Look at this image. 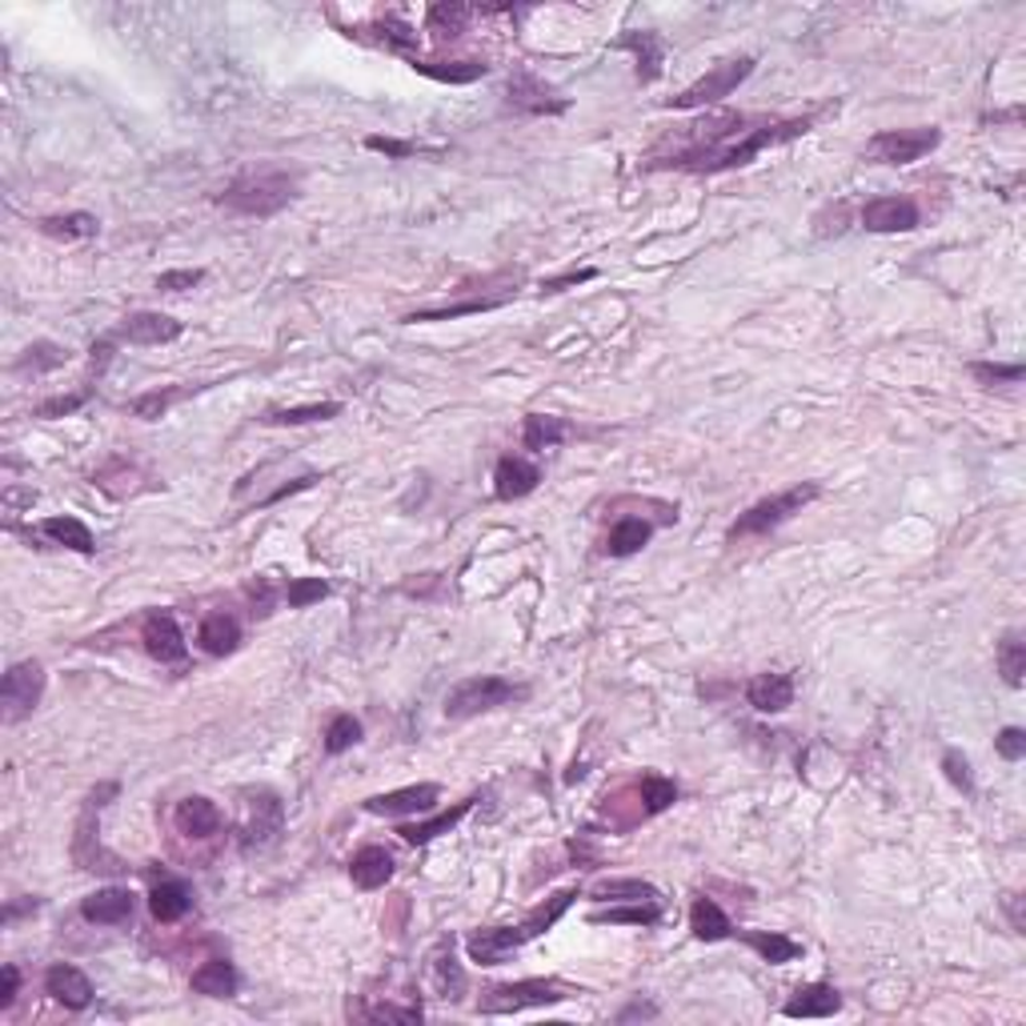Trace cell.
Listing matches in <instances>:
<instances>
[{
	"instance_id": "836d02e7",
	"label": "cell",
	"mask_w": 1026,
	"mask_h": 1026,
	"mask_svg": "<svg viewBox=\"0 0 1026 1026\" xmlns=\"http://www.w3.org/2000/svg\"><path fill=\"white\" fill-rule=\"evenodd\" d=\"M594 898H602V903H662L657 886H650L642 878H609V882H598Z\"/></svg>"
},
{
	"instance_id": "8d00e7d4",
	"label": "cell",
	"mask_w": 1026,
	"mask_h": 1026,
	"mask_svg": "<svg viewBox=\"0 0 1026 1026\" xmlns=\"http://www.w3.org/2000/svg\"><path fill=\"white\" fill-rule=\"evenodd\" d=\"M662 918V903H626V906H609V910H594L590 922H609V927H654Z\"/></svg>"
},
{
	"instance_id": "3957f363",
	"label": "cell",
	"mask_w": 1026,
	"mask_h": 1026,
	"mask_svg": "<svg viewBox=\"0 0 1026 1026\" xmlns=\"http://www.w3.org/2000/svg\"><path fill=\"white\" fill-rule=\"evenodd\" d=\"M822 494L814 482H802V485H790V490H782V494L774 497H762V502H755V506L746 509L743 518L734 521L726 530L729 542H746V538H762V533H774L778 526H786V521L794 518V514H802L814 497Z\"/></svg>"
},
{
	"instance_id": "f1b7e54d",
	"label": "cell",
	"mask_w": 1026,
	"mask_h": 1026,
	"mask_svg": "<svg viewBox=\"0 0 1026 1026\" xmlns=\"http://www.w3.org/2000/svg\"><path fill=\"white\" fill-rule=\"evenodd\" d=\"M690 930H693V939H702V942H722V939H729L734 934V922L726 918V910L714 903V898H693V906H690Z\"/></svg>"
},
{
	"instance_id": "f546056e",
	"label": "cell",
	"mask_w": 1026,
	"mask_h": 1026,
	"mask_svg": "<svg viewBox=\"0 0 1026 1026\" xmlns=\"http://www.w3.org/2000/svg\"><path fill=\"white\" fill-rule=\"evenodd\" d=\"M738 939L750 946V951H758L762 958H767L770 966H782V963H794L798 954H802V942H794L790 934H778V930H743Z\"/></svg>"
},
{
	"instance_id": "44dd1931",
	"label": "cell",
	"mask_w": 1026,
	"mask_h": 1026,
	"mask_svg": "<svg viewBox=\"0 0 1026 1026\" xmlns=\"http://www.w3.org/2000/svg\"><path fill=\"white\" fill-rule=\"evenodd\" d=\"M394 870H397V862L385 846H361V850L349 858V878H353V886H361V891H382L385 882L394 878Z\"/></svg>"
},
{
	"instance_id": "83f0119b",
	"label": "cell",
	"mask_w": 1026,
	"mask_h": 1026,
	"mask_svg": "<svg viewBox=\"0 0 1026 1026\" xmlns=\"http://www.w3.org/2000/svg\"><path fill=\"white\" fill-rule=\"evenodd\" d=\"M193 990L205 999H233L237 994V970L229 958H209L193 970Z\"/></svg>"
},
{
	"instance_id": "db71d44e",
	"label": "cell",
	"mask_w": 1026,
	"mask_h": 1026,
	"mask_svg": "<svg viewBox=\"0 0 1026 1026\" xmlns=\"http://www.w3.org/2000/svg\"><path fill=\"white\" fill-rule=\"evenodd\" d=\"M61 361H64V349L40 341V346L28 349V358L21 361V370H52V365H61Z\"/></svg>"
},
{
	"instance_id": "ac0fdd59",
	"label": "cell",
	"mask_w": 1026,
	"mask_h": 1026,
	"mask_svg": "<svg viewBox=\"0 0 1026 1026\" xmlns=\"http://www.w3.org/2000/svg\"><path fill=\"white\" fill-rule=\"evenodd\" d=\"M746 702L758 714H782L794 705V678L790 674H755L746 681Z\"/></svg>"
},
{
	"instance_id": "f5cc1de1",
	"label": "cell",
	"mask_w": 1026,
	"mask_h": 1026,
	"mask_svg": "<svg viewBox=\"0 0 1026 1026\" xmlns=\"http://www.w3.org/2000/svg\"><path fill=\"white\" fill-rule=\"evenodd\" d=\"M994 750H999L1006 762H1018V758H1026V729L1018 726H1006L999 729V738H994Z\"/></svg>"
},
{
	"instance_id": "603a6c76",
	"label": "cell",
	"mask_w": 1026,
	"mask_h": 1026,
	"mask_svg": "<svg viewBox=\"0 0 1026 1026\" xmlns=\"http://www.w3.org/2000/svg\"><path fill=\"white\" fill-rule=\"evenodd\" d=\"M614 49L633 52V61H638V76H642V81H654V76L662 73V37H657V33H650V28L621 33V37L614 40Z\"/></svg>"
},
{
	"instance_id": "4fadbf2b",
	"label": "cell",
	"mask_w": 1026,
	"mask_h": 1026,
	"mask_svg": "<svg viewBox=\"0 0 1026 1026\" xmlns=\"http://www.w3.org/2000/svg\"><path fill=\"white\" fill-rule=\"evenodd\" d=\"M173 826H177V834H185V838L205 842V838H213V834H221L225 818H221V810H217V802L193 794V798H181V802H177Z\"/></svg>"
},
{
	"instance_id": "d6986e66",
	"label": "cell",
	"mask_w": 1026,
	"mask_h": 1026,
	"mask_svg": "<svg viewBox=\"0 0 1026 1026\" xmlns=\"http://www.w3.org/2000/svg\"><path fill=\"white\" fill-rule=\"evenodd\" d=\"M121 337L133 346H169L181 337V322L169 313H129L121 325Z\"/></svg>"
},
{
	"instance_id": "74e56055",
	"label": "cell",
	"mask_w": 1026,
	"mask_h": 1026,
	"mask_svg": "<svg viewBox=\"0 0 1026 1026\" xmlns=\"http://www.w3.org/2000/svg\"><path fill=\"white\" fill-rule=\"evenodd\" d=\"M466 21H470V9L466 4H430L425 13V33H433V40H458L466 33Z\"/></svg>"
},
{
	"instance_id": "7dc6e473",
	"label": "cell",
	"mask_w": 1026,
	"mask_h": 1026,
	"mask_svg": "<svg viewBox=\"0 0 1026 1026\" xmlns=\"http://www.w3.org/2000/svg\"><path fill=\"white\" fill-rule=\"evenodd\" d=\"M177 401V389H157V394H141L133 401V413L136 418H145V421H157L165 413V409L173 406Z\"/></svg>"
},
{
	"instance_id": "c3c4849f",
	"label": "cell",
	"mask_w": 1026,
	"mask_h": 1026,
	"mask_svg": "<svg viewBox=\"0 0 1026 1026\" xmlns=\"http://www.w3.org/2000/svg\"><path fill=\"white\" fill-rule=\"evenodd\" d=\"M361 1018H370V1023H421V1006L382 1002V1006H373V1011H361Z\"/></svg>"
},
{
	"instance_id": "f907efd6",
	"label": "cell",
	"mask_w": 1026,
	"mask_h": 1026,
	"mask_svg": "<svg viewBox=\"0 0 1026 1026\" xmlns=\"http://www.w3.org/2000/svg\"><path fill=\"white\" fill-rule=\"evenodd\" d=\"M942 770H946V778L958 786L963 794H975V778H970V762H966L958 750H946L942 755Z\"/></svg>"
},
{
	"instance_id": "8992f818",
	"label": "cell",
	"mask_w": 1026,
	"mask_h": 1026,
	"mask_svg": "<svg viewBox=\"0 0 1026 1026\" xmlns=\"http://www.w3.org/2000/svg\"><path fill=\"white\" fill-rule=\"evenodd\" d=\"M942 133L934 124H918V129H882L866 141V161L874 165H915L927 153L939 149Z\"/></svg>"
},
{
	"instance_id": "d590c367",
	"label": "cell",
	"mask_w": 1026,
	"mask_h": 1026,
	"mask_svg": "<svg viewBox=\"0 0 1026 1026\" xmlns=\"http://www.w3.org/2000/svg\"><path fill=\"white\" fill-rule=\"evenodd\" d=\"M189 906H193V898H189V891L181 886V882H157L149 894V910L157 922H177V918L189 915Z\"/></svg>"
},
{
	"instance_id": "91938a15",
	"label": "cell",
	"mask_w": 1026,
	"mask_h": 1026,
	"mask_svg": "<svg viewBox=\"0 0 1026 1026\" xmlns=\"http://www.w3.org/2000/svg\"><path fill=\"white\" fill-rule=\"evenodd\" d=\"M654 1014H657V1006H650V1002H630V1006H626L618 1018H621V1023H630V1018H654Z\"/></svg>"
},
{
	"instance_id": "7402d4cb",
	"label": "cell",
	"mask_w": 1026,
	"mask_h": 1026,
	"mask_svg": "<svg viewBox=\"0 0 1026 1026\" xmlns=\"http://www.w3.org/2000/svg\"><path fill=\"white\" fill-rule=\"evenodd\" d=\"M842 1011V994L830 982H810V987H798L794 999L782 1006L786 1018H830V1014Z\"/></svg>"
},
{
	"instance_id": "9c48e42d",
	"label": "cell",
	"mask_w": 1026,
	"mask_h": 1026,
	"mask_svg": "<svg viewBox=\"0 0 1026 1026\" xmlns=\"http://www.w3.org/2000/svg\"><path fill=\"white\" fill-rule=\"evenodd\" d=\"M245 826H241V850L253 854V850H265V846H273V842L281 838L285 830V806L281 798L273 790H257L249 794L245 802Z\"/></svg>"
},
{
	"instance_id": "30bf717a",
	"label": "cell",
	"mask_w": 1026,
	"mask_h": 1026,
	"mask_svg": "<svg viewBox=\"0 0 1026 1026\" xmlns=\"http://www.w3.org/2000/svg\"><path fill=\"white\" fill-rule=\"evenodd\" d=\"M858 221L870 233H910V229H918L922 213H918V205L910 197H874L862 205Z\"/></svg>"
},
{
	"instance_id": "5b68a950",
	"label": "cell",
	"mask_w": 1026,
	"mask_h": 1026,
	"mask_svg": "<svg viewBox=\"0 0 1026 1026\" xmlns=\"http://www.w3.org/2000/svg\"><path fill=\"white\" fill-rule=\"evenodd\" d=\"M526 693H530L526 686H514L509 678H497V674L466 678V681H458V686L446 693V717H454V722H466V717L490 714V710H497V705L521 702Z\"/></svg>"
},
{
	"instance_id": "7a4b0ae2",
	"label": "cell",
	"mask_w": 1026,
	"mask_h": 1026,
	"mask_svg": "<svg viewBox=\"0 0 1026 1026\" xmlns=\"http://www.w3.org/2000/svg\"><path fill=\"white\" fill-rule=\"evenodd\" d=\"M293 197H298V177L281 173V169H269V173L237 177L217 201H221L229 213H241V217H273V213H281Z\"/></svg>"
},
{
	"instance_id": "6f0895ef",
	"label": "cell",
	"mask_w": 1026,
	"mask_h": 1026,
	"mask_svg": "<svg viewBox=\"0 0 1026 1026\" xmlns=\"http://www.w3.org/2000/svg\"><path fill=\"white\" fill-rule=\"evenodd\" d=\"M16 990H21V970L13 963L4 966V990H0V1011H9L16 1002Z\"/></svg>"
},
{
	"instance_id": "d6a6232c",
	"label": "cell",
	"mask_w": 1026,
	"mask_h": 1026,
	"mask_svg": "<svg viewBox=\"0 0 1026 1026\" xmlns=\"http://www.w3.org/2000/svg\"><path fill=\"white\" fill-rule=\"evenodd\" d=\"M413 69H418L421 76H433V81H449V85H470V81H478V76L490 73V64L485 61H421V57H413Z\"/></svg>"
},
{
	"instance_id": "cb8c5ba5",
	"label": "cell",
	"mask_w": 1026,
	"mask_h": 1026,
	"mask_svg": "<svg viewBox=\"0 0 1026 1026\" xmlns=\"http://www.w3.org/2000/svg\"><path fill=\"white\" fill-rule=\"evenodd\" d=\"M574 898H578V891H562V894H554V898H545L542 906H533L530 915H526L518 927H514V930H518L521 946H526V942H533V939H542L545 930H554L557 918H562L569 906H574Z\"/></svg>"
},
{
	"instance_id": "6da1fadb",
	"label": "cell",
	"mask_w": 1026,
	"mask_h": 1026,
	"mask_svg": "<svg viewBox=\"0 0 1026 1026\" xmlns=\"http://www.w3.org/2000/svg\"><path fill=\"white\" fill-rule=\"evenodd\" d=\"M810 129V117H746V112H717L674 129L645 153V169H681V173H726L750 165L762 149L786 145Z\"/></svg>"
},
{
	"instance_id": "681fc988",
	"label": "cell",
	"mask_w": 1026,
	"mask_h": 1026,
	"mask_svg": "<svg viewBox=\"0 0 1026 1026\" xmlns=\"http://www.w3.org/2000/svg\"><path fill=\"white\" fill-rule=\"evenodd\" d=\"M970 373H975L978 382H987V385H994V382L1018 385L1026 370H1023V365H990V361H978V365H970Z\"/></svg>"
},
{
	"instance_id": "4316f807",
	"label": "cell",
	"mask_w": 1026,
	"mask_h": 1026,
	"mask_svg": "<svg viewBox=\"0 0 1026 1026\" xmlns=\"http://www.w3.org/2000/svg\"><path fill=\"white\" fill-rule=\"evenodd\" d=\"M650 538H654V526L645 518H618L606 533V554L630 557V554H638V550H645Z\"/></svg>"
},
{
	"instance_id": "ffe728a7",
	"label": "cell",
	"mask_w": 1026,
	"mask_h": 1026,
	"mask_svg": "<svg viewBox=\"0 0 1026 1026\" xmlns=\"http://www.w3.org/2000/svg\"><path fill=\"white\" fill-rule=\"evenodd\" d=\"M542 482V470L526 458H502L494 470V494L497 502H518V497H530Z\"/></svg>"
},
{
	"instance_id": "9f6ffc18",
	"label": "cell",
	"mask_w": 1026,
	"mask_h": 1026,
	"mask_svg": "<svg viewBox=\"0 0 1026 1026\" xmlns=\"http://www.w3.org/2000/svg\"><path fill=\"white\" fill-rule=\"evenodd\" d=\"M365 145H370L373 153H385V157H413V153H418L413 141H394V136H370Z\"/></svg>"
},
{
	"instance_id": "11a10c76",
	"label": "cell",
	"mask_w": 1026,
	"mask_h": 1026,
	"mask_svg": "<svg viewBox=\"0 0 1026 1026\" xmlns=\"http://www.w3.org/2000/svg\"><path fill=\"white\" fill-rule=\"evenodd\" d=\"M85 406V394H69V397H52L37 409V418H64V413H76Z\"/></svg>"
},
{
	"instance_id": "52a82bcc",
	"label": "cell",
	"mask_w": 1026,
	"mask_h": 1026,
	"mask_svg": "<svg viewBox=\"0 0 1026 1026\" xmlns=\"http://www.w3.org/2000/svg\"><path fill=\"white\" fill-rule=\"evenodd\" d=\"M750 73H755V57H729V61H717L714 69L698 76L690 88H681L678 97H669L666 109H681V112L705 109V105L729 97V93L743 85Z\"/></svg>"
},
{
	"instance_id": "7bdbcfd3",
	"label": "cell",
	"mask_w": 1026,
	"mask_h": 1026,
	"mask_svg": "<svg viewBox=\"0 0 1026 1026\" xmlns=\"http://www.w3.org/2000/svg\"><path fill=\"white\" fill-rule=\"evenodd\" d=\"M502 301H506V298H473V301H458V305H433V310L409 313L406 322H454V317H461V313L494 310V305H502Z\"/></svg>"
},
{
	"instance_id": "ee69618b",
	"label": "cell",
	"mask_w": 1026,
	"mask_h": 1026,
	"mask_svg": "<svg viewBox=\"0 0 1026 1026\" xmlns=\"http://www.w3.org/2000/svg\"><path fill=\"white\" fill-rule=\"evenodd\" d=\"M373 28L382 33L377 40H382L385 49L401 52L406 61H413V57H418V52H413V45H418V33H413V28H409L406 21H397V16H385V21H377Z\"/></svg>"
},
{
	"instance_id": "680465c9",
	"label": "cell",
	"mask_w": 1026,
	"mask_h": 1026,
	"mask_svg": "<svg viewBox=\"0 0 1026 1026\" xmlns=\"http://www.w3.org/2000/svg\"><path fill=\"white\" fill-rule=\"evenodd\" d=\"M590 277H598V269L566 273V277H557V281H545L542 289H545V293H562V289H569V285H581V281H590Z\"/></svg>"
},
{
	"instance_id": "e575fe53",
	"label": "cell",
	"mask_w": 1026,
	"mask_h": 1026,
	"mask_svg": "<svg viewBox=\"0 0 1026 1026\" xmlns=\"http://www.w3.org/2000/svg\"><path fill=\"white\" fill-rule=\"evenodd\" d=\"M97 229L100 225L93 213H57V217L40 221V233L52 241H85V237H97Z\"/></svg>"
},
{
	"instance_id": "bcb514c9",
	"label": "cell",
	"mask_w": 1026,
	"mask_h": 1026,
	"mask_svg": "<svg viewBox=\"0 0 1026 1026\" xmlns=\"http://www.w3.org/2000/svg\"><path fill=\"white\" fill-rule=\"evenodd\" d=\"M329 594V581L322 578H293L289 581V590H285V602L293 609H305L313 606V602H322V598Z\"/></svg>"
},
{
	"instance_id": "9a60e30c",
	"label": "cell",
	"mask_w": 1026,
	"mask_h": 1026,
	"mask_svg": "<svg viewBox=\"0 0 1026 1026\" xmlns=\"http://www.w3.org/2000/svg\"><path fill=\"white\" fill-rule=\"evenodd\" d=\"M518 946H521V939L514 927H482L466 939V954H470V963H478V966H502Z\"/></svg>"
},
{
	"instance_id": "60d3db41",
	"label": "cell",
	"mask_w": 1026,
	"mask_h": 1026,
	"mask_svg": "<svg viewBox=\"0 0 1026 1026\" xmlns=\"http://www.w3.org/2000/svg\"><path fill=\"white\" fill-rule=\"evenodd\" d=\"M999 674L1006 686H1023V674H1026V642L1023 633H1006L999 642Z\"/></svg>"
},
{
	"instance_id": "7c38bea8",
	"label": "cell",
	"mask_w": 1026,
	"mask_h": 1026,
	"mask_svg": "<svg viewBox=\"0 0 1026 1026\" xmlns=\"http://www.w3.org/2000/svg\"><path fill=\"white\" fill-rule=\"evenodd\" d=\"M437 798H442V790H437L433 782H421V786H401V790H389V794H373V798H365V810L382 818L430 814L433 806H437Z\"/></svg>"
},
{
	"instance_id": "ba28073f",
	"label": "cell",
	"mask_w": 1026,
	"mask_h": 1026,
	"mask_svg": "<svg viewBox=\"0 0 1026 1026\" xmlns=\"http://www.w3.org/2000/svg\"><path fill=\"white\" fill-rule=\"evenodd\" d=\"M45 698V666L40 662H16L9 666L4 681H0V705H4V722L13 726L21 717H28Z\"/></svg>"
},
{
	"instance_id": "8fae6325",
	"label": "cell",
	"mask_w": 1026,
	"mask_h": 1026,
	"mask_svg": "<svg viewBox=\"0 0 1026 1026\" xmlns=\"http://www.w3.org/2000/svg\"><path fill=\"white\" fill-rule=\"evenodd\" d=\"M141 642H145V654H149L153 662H161V666L185 662V654H189L185 633H181L177 618L173 614H161V609L145 618V626H141Z\"/></svg>"
},
{
	"instance_id": "ab89813d",
	"label": "cell",
	"mask_w": 1026,
	"mask_h": 1026,
	"mask_svg": "<svg viewBox=\"0 0 1026 1026\" xmlns=\"http://www.w3.org/2000/svg\"><path fill=\"white\" fill-rule=\"evenodd\" d=\"M341 413L337 401H317V406H293V409H273L265 413V425H310V421H329Z\"/></svg>"
},
{
	"instance_id": "484cf974",
	"label": "cell",
	"mask_w": 1026,
	"mask_h": 1026,
	"mask_svg": "<svg viewBox=\"0 0 1026 1026\" xmlns=\"http://www.w3.org/2000/svg\"><path fill=\"white\" fill-rule=\"evenodd\" d=\"M473 802L478 798H461L458 806H449V810H442V814H433L430 822H413V826H401L397 834H401V842H409V846H425V842H433L437 834H446V830H454L461 822V818L470 814Z\"/></svg>"
},
{
	"instance_id": "277c9868",
	"label": "cell",
	"mask_w": 1026,
	"mask_h": 1026,
	"mask_svg": "<svg viewBox=\"0 0 1026 1026\" xmlns=\"http://www.w3.org/2000/svg\"><path fill=\"white\" fill-rule=\"evenodd\" d=\"M578 990L557 982V978H521V982H502V987H490L478 999V1011L482 1014H518L533 1011V1006H557V1002L574 999Z\"/></svg>"
},
{
	"instance_id": "b9f144b4",
	"label": "cell",
	"mask_w": 1026,
	"mask_h": 1026,
	"mask_svg": "<svg viewBox=\"0 0 1026 1026\" xmlns=\"http://www.w3.org/2000/svg\"><path fill=\"white\" fill-rule=\"evenodd\" d=\"M433 975H437V990H442V999L458 1002L461 990H466V975H461L458 958H454V946H442V951L433 954Z\"/></svg>"
},
{
	"instance_id": "f35d334b",
	"label": "cell",
	"mask_w": 1026,
	"mask_h": 1026,
	"mask_svg": "<svg viewBox=\"0 0 1026 1026\" xmlns=\"http://www.w3.org/2000/svg\"><path fill=\"white\" fill-rule=\"evenodd\" d=\"M638 786V794H642V806L645 814L654 818L662 814V810H669V806L678 802V782L674 778H662V774H642V778L633 782Z\"/></svg>"
},
{
	"instance_id": "4dcf8cb0",
	"label": "cell",
	"mask_w": 1026,
	"mask_h": 1026,
	"mask_svg": "<svg viewBox=\"0 0 1026 1026\" xmlns=\"http://www.w3.org/2000/svg\"><path fill=\"white\" fill-rule=\"evenodd\" d=\"M40 533L49 538V542L64 545V550H76V554H93L97 550V538H93V530H88L81 518H45L40 521Z\"/></svg>"
},
{
	"instance_id": "2e32d148",
	"label": "cell",
	"mask_w": 1026,
	"mask_h": 1026,
	"mask_svg": "<svg viewBox=\"0 0 1026 1026\" xmlns=\"http://www.w3.org/2000/svg\"><path fill=\"white\" fill-rule=\"evenodd\" d=\"M133 894L124 891V886H105V891L88 894L85 903H81V918L85 922H93V927H121V922H129L133 918Z\"/></svg>"
},
{
	"instance_id": "816d5d0a",
	"label": "cell",
	"mask_w": 1026,
	"mask_h": 1026,
	"mask_svg": "<svg viewBox=\"0 0 1026 1026\" xmlns=\"http://www.w3.org/2000/svg\"><path fill=\"white\" fill-rule=\"evenodd\" d=\"M205 281V273L201 269H169L157 277V289L161 293H185V289H193V285Z\"/></svg>"
},
{
	"instance_id": "5bb4252c",
	"label": "cell",
	"mask_w": 1026,
	"mask_h": 1026,
	"mask_svg": "<svg viewBox=\"0 0 1026 1026\" xmlns=\"http://www.w3.org/2000/svg\"><path fill=\"white\" fill-rule=\"evenodd\" d=\"M45 994H52V1002H61L64 1011H85L93 1002V982L73 963H57L45 970Z\"/></svg>"
},
{
	"instance_id": "1f68e13d",
	"label": "cell",
	"mask_w": 1026,
	"mask_h": 1026,
	"mask_svg": "<svg viewBox=\"0 0 1026 1026\" xmlns=\"http://www.w3.org/2000/svg\"><path fill=\"white\" fill-rule=\"evenodd\" d=\"M569 433H574L569 430V421L554 418V413H530L526 425H521V446L533 449V454H542V449L566 442Z\"/></svg>"
},
{
	"instance_id": "e0dca14e",
	"label": "cell",
	"mask_w": 1026,
	"mask_h": 1026,
	"mask_svg": "<svg viewBox=\"0 0 1026 1026\" xmlns=\"http://www.w3.org/2000/svg\"><path fill=\"white\" fill-rule=\"evenodd\" d=\"M509 105L521 112H566L569 100L557 97L554 88L538 81L533 73H514L509 76Z\"/></svg>"
},
{
	"instance_id": "d4e9b609",
	"label": "cell",
	"mask_w": 1026,
	"mask_h": 1026,
	"mask_svg": "<svg viewBox=\"0 0 1026 1026\" xmlns=\"http://www.w3.org/2000/svg\"><path fill=\"white\" fill-rule=\"evenodd\" d=\"M197 642H201V650H205V654L225 657V654H233L237 645H241V626H237L233 614H209V618L201 621Z\"/></svg>"
},
{
	"instance_id": "f6af8a7d",
	"label": "cell",
	"mask_w": 1026,
	"mask_h": 1026,
	"mask_svg": "<svg viewBox=\"0 0 1026 1026\" xmlns=\"http://www.w3.org/2000/svg\"><path fill=\"white\" fill-rule=\"evenodd\" d=\"M361 743V722L353 714H337L325 729V755H346L349 746Z\"/></svg>"
}]
</instances>
